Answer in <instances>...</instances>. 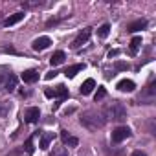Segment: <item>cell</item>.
Listing matches in <instances>:
<instances>
[{
    "label": "cell",
    "mask_w": 156,
    "mask_h": 156,
    "mask_svg": "<svg viewBox=\"0 0 156 156\" xmlns=\"http://www.w3.org/2000/svg\"><path fill=\"white\" fill-rule=\"evenodd\" d=\"M79 121H81V125H83L85 129H88V130H98V129H101V127L107 123L103 112H96V110H87V112H83V116H81Z\"/></svg>",
    "instance_id": "1"
},
{
    "label": "cell",
    "mask_w": 156,
    "mask_h": 156,
    "mask_svg": "<svg viewBox=\"0 0 156 156\" xmlns=\"http://www.w3.org/2000/svg\"><path fill=\"white\" fill-rule=\"evenodd\" d=\"M103 116L105 119H110V121H125L127 119V108L119 103V101H112L105 110H103Z\"/></svg>",
    "instance_id": "2"
},
{
    "label": "cell",
    "mask_w": 156,
    "mask_h": 156,
    "mask_svg": "<svg viewBox=\"0 0 156 156\" xmlns=\"http://www.w3.org/2000/svg\"><path fill=\"white\" fill-rule=\"evenodd\" d=\"M156 101V83L152 81L145 90H141L140 98H138V103L140 105H152Z\"/></svg>",
    "instance_id": "3"
},
{
    "label": "cell",
    "mask_w": 156,
    "mask_h": 156,
    "mask_svg": "<svg viewBox=\"0 0 156 156\" xmlns=\"http://www.w3.org/2000/svg\"><path fill=\"white\" fill-rule=\"evenodd\" d=\"M90 35H92V28H85L83 31H79V33H77V37L72 41V48H73V50H79L83 44L88 42Z\"/></svg>",
    "instance_id": "4"
},
{
    "label": "cell",
    "mask_w": 156,
    "mask_h": 156,
    "mask_svg": "<svg viewBox=\"0 0 156 156\" xmlns=\"http://www.w3.org/2000/svg\"><path fill=\"white\" fill-rule=\"evenodd\" d=\"M130 136H132V130H130L129 127H125V125L112 130V141H114V143H121V141H125V140L130 138Z\"/></svg>",
    "instance_id": "5"
},
{
    "label": "cell",
    "mask_w": 156,
    "mask_h": 156,
    "mask_svg": "<svg viewBox=\"0 0 156 156\" xmlns=\"http://www.w3.org/2000/svg\"><path fill=\"white\" fill-rule=\"evenodd\" d=\"M44 94H46V98H61V99H64V98H68V88L64 85H59L53 90L51 88H46Z\"/></svg>",
    "instance_id": "6"
},
{
    "label": "cell",
    "mask_w": 156,
    "mask_h": 156,
    "mask_svg": "<svg viewBox=\"0 0 156 156\" xmlns=\"http://www.w3.org/2000/svg\"><path fill=\"white\" fill-rule=\"evenodd\" d=\"M50 44H51V39H50V37H46V35H42V37L35 39V41L31 42V48H33L35 51H42V50H46Z\"/></svg>",
    "instance_id": "7"
},
{
    "label": "cell",
    "mask_w": 156,
    "mask_h": 156,
    "mask_svg": "<svg viewBox=\"0 0 156 156\" xmlns=\"http://www.w3.org/2000/svg\"><path fill=\"white\" fill-rule=\"evenodd\" d=\"M39 118H41V110H39L37 107L26 108V112H24V121H26V123H37Z\"/></svg>",
    "instance_id": "8"
},
{
    "label": "cell",
    "mask_w": 156,
    "mask_h": 156,
    "mask_svg": "<svg viewBox=\"0 0 156 156\" xmlns=\"http://www.w3.org/2000/svg\"><path fill=\"white\" fill-rule=\"evenodd\" d=\"M22 19H24V11H19V13H13V15H9L8 19H4V20H2V24H4L6 28H9V26H15V24H19Z\"/></svg>",
    "instance_id": "9"
},
{
    "label": "cell",
    "mask_w": 156,
    "mask_h": 156,
    "mask_svg": "<svg viewBox=\"0 0 156 156\" xmlns=\"http://www.w3.org/2000/svg\"><path fill=\"white\" fill-rule=\"evenodd\" d=\"M145 28H147V20L145 19H138V20H134V22H130L127 26V31L129 33H136V31H141Z\"/></svg>",
    "instance_id": "10"
},
{
    "label": "cell",
    "mask_w": 156,
    "mask_h": 156,
    "mask_svg": "<svg viewBox=\"0 0 156 156\" xmlns=\"http://www.w3.org/2000/svg\"><path fill=\"white\" fill-rule=\"evenodd\" d=\"M61 140H62V143L66 147H77L79 145V140H77L75 136H70L68 130H61Z\"/></svg>",
    "instance_id": "11"
},
{
    "label": "cell",
    "mask_w": 156,
    "mask_h": 156,
    "mask_svg": "<svg viewBox=\"0 0 156 156\" xmlns=\"http://www.w3.org/2000/svg\"><path fill=\"white\" fill-rule=\"evenodd\" d=\"M20 77H22L24 83H30L31 85V83H37L39 81V72L37 70H26V72H22Z\"/></svg>",
    "instance_id": "12"
},
{
    "label": "cell",
    "mask_w": 156,
    "mask_h": 156,
    "mask_svg": "<svg viewBox=\"0 0 156 156\" xmlns=\"http://www.w3.org/2000/svg\"><path fill=\"white\" fill-rule=\"evenodd\" d=\"M83 70H85V64H83V62H77V64H72V66H68V68L64 70V75L72 79V77H75L77 73H79V72H83Z\"/></svg>",
    "instance_id": "13"
},
{
    "label": "cell",
    "mask_w": 156,
    "mask_h": 156,
    "mask_svg": "<svg viewBox=\"0 0 156 156\" xmlns=\"http://www.w3.org/2000/svg\"><path fill=\"white\" fill-rule=\"evenodd\" d=\"M134 88H136V83L130 81V79H121V81L118 83V90H119V92H132Z\"/></svg>",
    "instance_id": "14"
},
{
    "label": "cell",
    "mask_w": 156,
    "mask_h": 156,
    "mask_svg": "<svg viewBox=\"0 0 156 156\" xmlns=\"http://www.w3.org/2000/svg\"><path fill=\"white\" fill-rule=\"evenodd\" d=\"M35 136H37V132H35L33 136H30V138L26 140V143L20 147V151L24 152V156H31V154H33V138H35Z\"/></svg>",
    "instance_id": "15"
},
{
    "label": "cell",
    "mask_w": 156,
    "mask_h": 156,
    "mask_svg": "<svg viewBox=\"0 0 156 156\" xmlns=\"http://www.w3.org/2000/svg\"><path fill=\"white\" fill-rule=\"evenodd\" d=\"M94 88H96V81H94V79H87V81H85V83L81 85L79 92H81L83 96H88V94H90V92H92Z\"/></svg>",
    "instance_id": "16"
},
{
    "label": "cell",
    "mask_w": 156,
    "mask_h": 156,
    "mask_svg": "<svg viewBox=\"0 0 156 156\" xmlns=\"http://www.w3.org/2000/svg\"><path fill=\"white\" fill-rule=\"evenodd\" d=\"M64 59H66L64 51H62V50H59V51H55V53L50 57V62H51V66H59V64H61Z\"/></svg>",
    "instance_id": "17"
},
{
    "label": "cell",
    "mask_w": 156,
    "mask_h": 156,
    "mask_svg": "<svg viewBox=\"0 0 156 156\" xmlns=\"http://www.w3.org/2000/svg\"><path fill=\"white\" fill-rule=\"evenodd\" d=\"M53 141V132H42L41 134V149H48Z\"/></svg>",
    "instance_id": "18"
},
{
    "label": "cell",
    "mask_w": 156,
    "mask_h": 156,
    "mask_svg": "<svg viewBox=\"0 0 156 156\" xmlns=\"http://www.w3.org/2000/svg\"><path fill=\"white\" fill-rule=\"evenodd\" d=\"M140 46H141V37H134V39L130 41V48H129V51H130L132 55H136L138 50H140Z\"/></svg>",
    "instance_id": "19"
},
{
    "label": "cell",
    "mask_w": 156,
    "mask_h": 156,
    "mask_svg": "<svg viewBox=\"0 0 156 156\" xmlns=\"http://www.w3.org/2000/svg\"><path fill=\"white\" fill-rule=\"evenodd\" d=\"M15 88H17V77L15 75H9L8 77V83H6V90L8 92H13Z\"/></svg>",
    "instance_id": "20"
},
{
    "label": "cell",
    "mask_w": 156,
    "mask_h": 156,
    "mask_svg": "<svg viewBox=\"0 0 156 156\" xmlns=\"http://www.w3.org/2000/svg\"><path fill=\"white\" fill-rule=\"evenodd\" d=\"M50 156H68V151H66V147H53Z\"/></svg>",
    "instance_id": "21"
},
{
    "label": "cell",
    "mask_w": 156,
    "mask_h": 156,
    "mask_svg": "<svg viewBox=\"0 0 156 156\" xmlns=\"http://www.w3.org/2000/svg\"><path fill=\"white\" fill-rule=\"evenodd\" d=\"M105 98H107V88H105V87H99V88H98V92H96V96H94L96 103H98V101H101V99H105Z\"/></svg>",
    "instance_id": "22"
},
{
    "label": "cell",
    "mask_w": 156,
    "mask_h": 156,
    "mask_svg": "<svg viewBox=\"0 0 156 156\" xmlns=\"http://www.w3.org/2000/svg\"><path fill=\"white\" fill-rule=\"evenodd\" d=\"M108 31H110V24H103L99 30H98V37H101V39H105L107 35H108Z\"/></svg>",
    "instance_id": "23"
},
{
    "label": "cell",
    "mask_w": 156,
    "mask_h": 156,
    "mask_svg": "<svg viewBox=\"0 0 156 156\" xmlns=\"http://www.w3.org/2000/svg\"><path fill=\"white\" fill-rule=\"evenodd\" d=\"M42 6V2H22V8H37Z\"/></svg>",
    "instance_id": "24"
},
{
    "label": "cell",
    "mask_w": 156,
    "mask_h": 156,
    "mask_svg": "<svg viewBox=\"0 0 156 156\" xmlns=\"http://www.w3.org/2000/svg\"><path fill=\"white\" fill-rule=\"evenodd\" d=\"M57 73H59V72H57V70H50V72H48V73H46V79H53V77H55V75H57Z\"/></svg>",
    "instance_id": "25"
},
{
    "label": "cell",
    "mask_w": 156,
    "mask_h": 156,
    "mask_svg": "<svg viewBox=\"0 0 156 156\" xmlns=\"http://www.w3.org/2000/svg\"><path fill=\"white\" fill-rule=\"evenodd\" d=\"M116 68H118V70H125L127 64H125V62H116Z\"/></svg>",
    "instance_id": "26"
},
{
    "label": "cell",
    "mask_w": 156,
    "mask_h": 156,
    "mask_svg": "<svg viewBox=\"0 0 156 156\" xmlns=\"http://www.w3.org/2000/svg\"><path fill=\"white\" fill-rule=\"evenodd\" d=\"M130 156H147V154H145L143 151H134V152H132Z\"/></svg>",
    "instance_id": "27"
},
{
    "label": "cell",
    "mask_w": 156,
    "mask_h": 156,
    "mask_svg": "<svg viewBox=\"0 0 156 156\" xmlns=\"http://www.w3.org/2000/svg\"><path fill=\"white\" fill-rule=\"evenodd\" d=\"M118 53H119V51H118V50H112V51H110V53H108V57H116V55H118Z\"/></svg>",
    "instance_id": "28"
},
{
    "label": "cell",
    "mask_w": 156,
    "mask_h": 156,
    "mask_svg": "<svg viewBox=\"0 0 156 156\" xmlns=\"http://www.w3.org/2000/svg\"><path fill=\"white\" fill-rule=\"evenodd\" d=\"M4 81V75H0V83H2Z\"/></svg>",
    "instance_id": "29"
},
{
    "label": "cell",
    "mask_w": 156,
    "mask_h": 156,
    "mask_svg": "<svg viewBox=\"0 0 156 156\" xmlns=\"http://www.w3.org/2000/svg\"><path fill=\"white\" fill-rule=\"evenodd\" d=\"M0 20H2V13H0Z\"/></svg>",
    "instance_id": "30"
}]
</instances>
